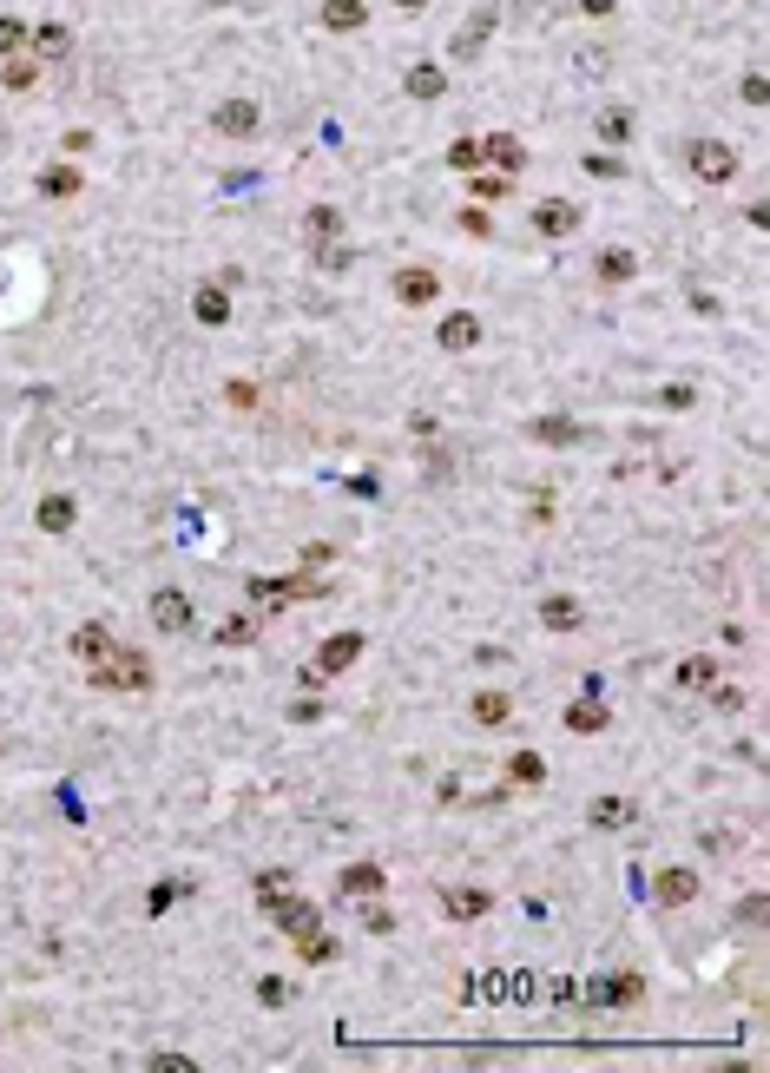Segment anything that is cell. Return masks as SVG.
I'll use <instances>...</instances> for the list:
<instances>
[{"instance_id":"cell-1","label":"cell","mask_w":770,"mask_h":1073,"mask_svg":"<svg viewBox=\"0 0 770 1073\" xmlns=\"http://www.w3.org/2000/svg\"><path fill=\"white\" fill-rule=\"evenodd\" d=\"M93 692H152V659L132 646H112L106 659H93Z\"/></svg>"},{"instance_id":"cell-2","label":"cell","mask_w":770,"mask_h":1073,"mask_svg":"<svg viewBox=\"0 0 770 1073\" xmlns=\"http://www.w3.org/2000/svg\"><path fill=\"white\" fill-rule=\"evenodd\" d=\"M685 165H692L698 185H731V178H738V152H731L724 139H692L685 145Z\"/></svg>"},{"instance_id":"cell-3","label":"cell","mask_w":770,"mask_h":1073,"mask_svg":"<svg viewBox=\"0 0 770 1073\" xmlns=\"http://www.w3.org/2000/svg\"><path fill=\"white\" fill-rule=\"evenodd\" d=\"M152 626H158V632H172V639L198 626V606H191L185 586H158V593H152Z\"/></svg>"},{"instance_id":"cell-4","label":"cell","mask_w":770,"mask_h":1073,"mask_svg":"<svg viewBox=\"0 0 770 1073\" xmlns=\"http://www.w3.org/2000/svg\"><path fill=\"white\" fill-rule=\"evenodd\" d=\"M264 909L270 916H277V929L290 935V942H297V935H310V929H323V909H316V902H303V896H264Z\"/></svg>"},{"instance_id":"cell-5","label":"cell","mask_w":770,"mask_h":1073,"mask_svg":"<svg viewBox=\"0 0 770 1073\" xmlns=\"http://www.w3.org/2000/svg\"><path fill=\"white\" fill-rule=\"evenodd\" d=\"M580 224H586V211L573 205V198H540L534 205V231L540 237H573Z\"/></svg>"},{"instance_id":"cell-6","label":"cell","mask_w":770,"mask_h":1073,"mask_svg":"<svg viewBox=\"0 0 770 1073\" xmlns=\"http://www.w3.org/2000/svg\"><path fill=\"white\" fill-rule=\"evenodd\" d=\"M211 126H218L224 139H257V126H264V112H257V99H224V106L211 112Z\"/></svg>"},{"instance_id":"cell-7","label":"cell","mask_w":770,"mask_h":1073,"mask_svg":"<svg viewBox=\"0 0 770 1073\" xmlns=\"http://www.w3.org/2000/svg\"><path fill=\"white\" fill-rule=\"evenodd\" d=\"M191 316L211 323V330H224V323H231V284H198L191 290Z\"/></svg>"},{"instance_id":"cell-8","label":"cell","mask_w":770,"mask_h":1073,"mask_svg":"<svg viewBox=\"0 0 770 1073\" xmlns=\"http://www.w3.org/2000/svg\"><path fill=\"white\" fill-rule=\"evenodd\" d=\"M336 896L343 902H376L382 896V869L376 863H349L343 876H336Z\"/></svg>"},{"instance_id":"cell-9","label":"cell","mask_w":770,"mask_h":1073,"mask_svg":"<svg viewBox=\"0 0 770 1073\" xmlns=\"http://www.w3.org/2000/svg\"><path fill=\"white\" fill-rule=\"evenodd\" d=\"M606 725H613V705L586 685V698H573V705H566V731H606Z\"/></svg>"},{"instance_id":"cell-10","label":"cell","mask_w":770,"mask_h":1073,"mask_svg":"<svg viewBox=\"0 0 770 1073\" xmlns=\"http://www.w3.org/2000/svg\"><path fill=\"white\" fill-rule=\"evenodd\" d=\"M652 896H659L665 909H685V902L698 896V876H692V869H672V863H665L659 876H652Z\"/></svg>"},{"instance_id":"cell-11","label":"cell","mask_w":770,"mask_h":1073,"mask_svg":"<svg viewBox=\"0 0 770 1073\" xmlns=\"http://www.w3.org/2000/svg\"><path fill=\"white\" fill-rule=\"evenodd\" d=\"M356 659H362V632H330L316 652V672H349Z\"/></svg>"},{"instance_id":"cell-12","label":"cell","mask_w":770,"mask_h":1073,"mask_svg":"<svg viewBox=\"0 0 770 1073\" xmlns=\"http://www.w3.org/2000/svg\"><path fill=\"white\" fill-rule=\"evenodd\" d=\"M724 672H718V659L711 652H692V659H678V672H672V685L678 692H711Z\"/></svg>"},{"instance_id":"cell-13","label":"cell","mask_w":770,"mask_h":1073,"mask_svg":"<svg viewBox=\"0 0 770 1073\" xmlns=\"http://www.w3.org/2000/svg\"><path fill=\"white\" fill-rule=\"evenodd\" d=\"M481 158H488V165H501V178H514L520 165H527V145H520L514 132H488V139H481Z\"/></svg>"},{"instance_id":"cell-14","label":"cell","mask_w":770,"mask_h":1073,"mask_svg":"<svg viewBox=\"0 0 770 1073\" xmlns=\"http://www.w3.org/2000/svg\"><path fill=\"white\" fill-rule=\"evenodd\" d=\"M33 521H40V534H73L79 501H73V494H47V501L33 507Z\"/></svg>"},{"instance_id":"cell-15","label":"cell","mask_w":770,"mask_h":1073,"mask_svg":"<svg viewBox=\"0 0 770 1073\" xmlns=\"http://www.w3.org/2000/svg\"><path fill=\"white\" fill-rule=\"evenodd\" d=\"M441 909H448L455 922H481V916L494 909V896H488V889H448V896H441Z\"/></svg>"},{"instance_id":"cell-16","label":"cell","mask_w":770,"mask_h":1073,"mask_svg":"<svg viewBox=\"0 0 770 1073\" xmlns=\"http://www.w3.org/2000/svg\"><path fill=\"white\" fill-rule=\"evenodd\" d=\"M441 349H474L481 343V316H468V310H455V316H441Z\"/></svg>"},{"instance_id":"cell-17","label":"cell","mask_w":770,"mask_h":1073,"mask_svg":"<svg viewBox=\"0 0 770 1073\" xmlns=\"http://www.w3.org/2000/svg\"><path fill=\"white\" fill-rule=\"evenodd\" d=\"M540 626H547V632H573V626H580V600H573V593H547V600H540Z\"/></svg>"},{"instance_id":"cell-18","label":"cell","mask_w":770,"mask_h":1073,"mask_svg":"<svg viewBox=\"0 0 770 1073\" xmlns=\"http://www.w3.org/2000/svg\"><path fill=\"white\" fill-rule=\"evenodd\" d=\"M395 297H402V303H435L441 297V277H435V270H402V277H395Z\"/></svg>"},{"instance_id":"cell-19","label":"cell","mask_w":770,"mask_h":1073,"mask_svg":"<svg viewBox=\"0 0 770 1073\" xmlns=\"http://www.w3.org/2000/svg\"><path fill=\"white\" fill-rule=\"evenodd\" d=\"M362 20H369L362 0H323V27H330V33H356Z\"/></svg>"},{"instance_id":"cell-20","label":"cell","mask_w":770,"mask_h":1073,"mask_svg":"<svg viewBox=\"0 0 770 1073\" xmlns=\"http://www.w3.org/2000/svg\"><path fill=\"white\" fill-rule=\"evenodd\" d=\"M66 47H73L66 27H27V53H33V60H66Z\"/></svg>"},{"instance_id":"cell-21","label":"cell","mask_w":770,"mask_h":1073,"mask_svg":"<svg viewBox=\"0 0 770 1073\" xmlns=\"http://www.w3.org/2000/svg\"><path fill=\"white\" fill-rule=\"evenodd\" d=\"M474 725H507V718H514V698L507 692H474Z\"/></svg>"},{"instance_id":"cell-22","label":"cell","mask_w":770,"mask_h":1073,"mask_svg":"<svg viewBox=\"0 0 770 1073\" xmlns=\"http://www.w3.org/2000/svg\"><path fill=\"white\" fill-rule=\"evenodd\" d=\"M593 995L606 1001V1008H632V1001L645 995V981H639V975H613V981H599Z\"/></svg>"},{"instance_id":"cell-23","label":"cell","mask_w":770,"mask_h":1073,"mask_svg":"<svg viewBox=\"0 0 770 1073\" xmlns=\"http://www.w3.org/2000/svg\"><path fill=\"white\" fill-rule=\"evenodd\" d=\"M66 646H73V652H79V659L93 665V659H106V652H112V632H106V626H79V632H73V639H66Z\"/></svg>"},{"instance_id":"cell-24","label":"cell","mask_w":770,"mask_h":1073,"mask_svg":"<svg viewBox=\"0 0 770 1073\" xmlns=\"http://www.w3.org/2000/svg\"><path fill=\"white\" fill-rule=\"evenodd\" d=\"M534 442H547V448L580 442V422H566V415H540V422H534Z\"/></svg>"},{"instance_id":"cell-25","label":"cell","mask_w":770,"mask_h":1073,"mask_svg":"<svg viewBox=\"0 0 770 1073\" xmlns=\"http://www.w3.org/2000/svg\"><path fill=\"white\" fill-rule=\"evenodd\" d=\"M297 948H303V962L310 968H330L343 948H336V935H323V929H310V935H297Z\"/></svg>"},{"instance_id":"cell-26","label":"cell","mask_w":770,"mask_h":1073,"mask_svg":"<svg viewBox=\"0 0 770 1073\" xmlns=\"http://www.w3.org/2000/svg\"><path fill=\"white\" fill-rule=\"evenodd\" d=\"M586 817H593L599 830H626V823H632V804H626V797H593V810H586Z\"/></svg>"},{"instance_id":"cell-27","label":"cell","mask_w":770,"mask_h":1073,"mask_svg":"<svg viewBox=\"0 0 770 1073\" xmlns=\"http://www.w3.org/2000/svg\"><path fill=\"white\" fill-rule=\"evenodd\" d=\"M593 270H599V284H626L632 270H639V257H632V251H599Z\"/></svg>"},{"instance_id":"cell-28","label":"cell","mask_w":770,"mask_h":1073,"mask_svg":"<svg viewBox=\"0 0 770 1073\" xmlns=\"http://www.w3.org/2000/svg\"><path fill=\"white\" fill-rule=\"evenodd\" d=\"M409 93L415 99H441L448 93V73H441V66H409Z\"/></svg>"},{"instance_id":"cell-29","label":"cell","mask_w":770,"mask_h":1073,"mask_svg":"<svg viewBox=\"0 0 770 1073\" xmlns=\"http://www.w3.org/2000/svg\"><path fill=\"white\" fill-rule=\"evenodd\" d=\"M0 79H7L14 93H27L33 79H40V60H33V53H7V73H0Z\"/></svg>"},{"instance_id":"cell-30","label":"cell","mask_w":770,"mask_h":1073,"mask_svg":"<svg viewBox=\"0 0 770 1073\" xmlns=\"http://www.w3.org/2000/svg\"><path fill=\"white\" fill-rule=\"evenodd\" d=\"M507 777H514V784H540V777H547V758H540V751H514V758H507Z\"/></svg>"},{"instance_id":"cell-31","label":"cell","mask_w":770,"mask_h":1073,"mask_svg":"<svg viewBox=\"0 0 770 1073\" xmlns=\"http://www.w3.org/2000/svg\"><path fill=\"white\" fill-rule=\"evenodd\" d=\"M251 639H257V619H244V613H231V619L218 626V646H231V652L251 646Z\"/></svg>"},{"instance_id":"cell-32","label":"cell","mask_w":770,"mask_h":1073,"mask_svg":"<svg viewBox=\"0 0 770 1073\" xmlns=\"http://www.w3.org/2000/svg\"><path fill=\"white\" fill-rule=\"evenodd\" d=\"M40 191H47V198H73L79 172H73V165H53V172H40Z\"/></svg>"},{"instance_id":"cell-33","label":"cell","mask_w":770,"mask_h":1073,"mask_svg":"<svg viewBox=\"0 0 770 1073\" xmlns=\"http://www.w3.org/2000/svg\"><path fill=\"white\" fill-rule=\"evenodd\" d=\"M599 139H606V145H626V139H632V112H599Z\"/></svg>"},{"instance_id":"cell-34","label":"cell","mask_w":770,"mask_h":1073,"mask_svg":"<svg viewBox=\"0 0 770 1073\" xmlns=\"http://www.w3.org/2000/svg\"><path fill=\"white\" fill-rule=\"evenodd\" d=\"M488 27H494V14H474V27H468V33H455V60H468V53L481 47V40H488Z\"/></svg>"},{"instance_id":"cell-35","label":"cell","mask_w":770,"mask_h":1073,"mask_svg":"<svg viewBox=\"0 0 770 1073\" xmlns=\"http://www.w3.org/2000/svg\"><path fill=\"white\" fill-rule=\"evenodd\" d=\"M448 165L455 172H481V139H455L448 145Z\"/></svg>"},{"instance_id":"cell-36","label":"cell","mask_w":770,"mask_h":1073,"mask_svg":"<svg viewBox=\"0 0 770 1073\" xmlns=\"http://www.w3.org/2000/svg\"><path fill=\"white\" fill-rule=\"evenodd\" d=\"M27 47V27H20L14 14H0V60H7V53H20Z\"/></svg>"},{"instance_id":"cell-37","label":"cell","mask_w":770,"mask_h":1073,"mask_svg":"<svg viewBox=\"0 0 770 1073\" xmlns=\"http://www.w3.org/2000/svg\"><path fill=\"white\" fill-rule=\"evenodd\" d=\"M580 165H586V178H619V172H626V165H619L613 152H586Z\"/></svg>"},{"instance_id":"cell-38","label":"cell","mask_w":770,"mask_h":1073,"mask_svg":"<svg viewBox=\"0 0 770 1073\" xmlns=\"http://www.w3.org/2000/svg\"><path fill=\"white\" fill-rule=\"evenodd\" d=\"M257 1001H264V1008H283V1001H290V981L264 975V981H257Z\"/></svg>"},{"instance_id":"cell-39","label":"cell","mask_w":770,"mask_h":1073,"mask_svg":"<svg viewBox=\"0 0 770 1073\" xmlns=\"http://www.w3.org/2000/svg\"><path fill=\"white\" fill-rule=\"evenodd\" d=\"M336 231H343V218H336L330 205H316L310 211V237H336Z\"/></svg>"},{"instance_id":"cell-40","label":"cell","mask_w":770,"mask_h":1073,"mask_svg":"<svg viewBox=\"0 0 770 1073\" xmlns=\"http://www.w3.org/2000/svg\"><path fill=\"white\" fill-rule=\"evenodd\" d=\"M178 902V883H158L152 896H145V916H165V909H172Z\"/></svg>"},{"instance_id":"cell-41","label":"cell","mask_w":770,"mask_h":1073,"mask_svg":"<svg viewBox=\"0 0 770 1073\" xmlns=\"http://www.w3.org/2000/svg\"><path fill=\"white\" fill-rule=\"evenodd\" d=\"M145 1067H152V1073H191V1067H198V1060H185V1054H152V1060H145Z\"/></svg>"},{"instance_id":"cell-42","label":"cell","mask_w":770,"mask_h":1073,"mask_svg":"<svg viewBox=\"0 0 770 1073\" xmlns=\"http://www.w3.org/2000/svg\"><path fill=\"white\" fill-rule=\"evenodd\" d=\"M316 264H323V270H343L349 251H343V244H323V251H316Z\"/></svg>"},{"instance_id":"cell-43","label":"cell","mask_w":770,"mask_h":1073,"mask_svg":"<svg viewBox=\"0 0 770 1073\" xmlns=\"http://www.w3.org/2000/svg\"><path fill=\"white\" fill-rule=\"evenodd\" d=\"M580 14H593V20H606V14H619V0H580Z\"/></svg>"},{"instance_id":"cell-44","label":"cell","mask_w":770,"mask_h":1073,"mask_svg":"<svg viewBox=\"0 0 770 1073\" xmlns=\"http://www.w3.org/2000/svg\"><path fill=\"white\" fill-rule=\"evenodd\" d=\"M395 7H409V14H415V7H422V0H395Z\"/></svg>"}]
</instances>
